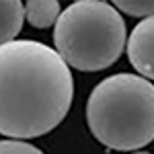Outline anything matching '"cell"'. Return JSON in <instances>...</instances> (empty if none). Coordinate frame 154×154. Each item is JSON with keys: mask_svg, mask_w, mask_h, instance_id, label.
Here are the masks:
<instances>
[{"mask_svg": "<svg viewBox=\"0 0 154 154\" xmlns=\"http://www.w3.org/2000/svg\"><path fill=\"white\" fill-rule=\"evenodd\" d=\"M74 99L70 66L33 39L0 45V134L33 140L56 130Z\"/></svg>", "mask_w": 154, "mask_h": 154, "instance_id": "6da1fadb", "label": "cell"}, {"mask_svg": "<svg viewBox=\"0 0 154 154\" xmlns=\"http://www.w3.org/2000/svg\"><path fill=\"white\" fill-rule=\"evenodd\" d=\"M86 123L105 148L138 152L154 142V84L130 72L101 80L86 101Z\"/></svg>", "mask_w": 154, "mask_h": 154, "instance_id": "7a4b0ae2", "label": "cell"}, {"mask_svg": "<svg viewBox=\"0 0 154 154\" xmlns=\"http://www.w3.org/2000/svg\"><path fill=\"white\" fill-rule=\"evenodd\" d=\"M54 45L60 58L76 70H105L121 58L128 45L125 21L111 2H72L56 23Z\"/></svg>", "mask_w": 154, "mask_h": 154, "instance_id": "3957f363", "label": "cell"}, {"mask_svg": "<svg viewBox=\"0 0 154 154\" xmlns=\"http://www.w3.org/2000/svg\"><path fill=\"white\" fill-rule=\"evenodd\" d=\"M125 49L138 76L154 80V17L140 21L131 29Z\"/></svg>", "mask_w": 154, "mask_h": 154, "instance_id": "277c9868", "label": "cell"}, {"mask_svg": "<svg viewBox=\"0 0 154 154\" xmlns=\"http://www.w3.org/2000/svg\"><path fill=\"white\" fill-rule=\"evenodd\" d=\"M25 4L19 0H0V45L17 41L23 29Z\"/></svg>", "mask_w": 154, "mask_h": 154, "instance_id": "5b68a950", "label": "cell"}, {"mask_svg": "<svg viewBox=\"0 0 154 154\" xmlns=\"http://www.w3.org/2000/svg\"><path fill=\"white\" fill-rule=\"evenodd\" d=\"M62 6L58 0H29L25 2V19L35 29H48L58 23Z\"/></svg>", "mask_w": 154, "mask_h": 154, "instance_id": "8992f818", "label": "cell"}, {"mask_svg": "<svg viewBox=\"0 0 154 154\" xmlns=\"http://www.w3.org/2000/svg\"><path fill=\"white\" fill-rule=\"evenodd\" d=\"M113 6L130 17H140V19L154 17V0H115Z\"/></svg>", "mask_w": 154, "mask_h": 154, "instance_id": "52a82bcc", "label": "cell"}, {"mask_svg": "<svg viewBox=\"0 0 154 154\" xmlns=\"http://www.w3.org/2000/svg\"><path fill=\"white\" fill-rule=\"evenodd\" d=\"M0 154H45L23 140H0Z\"/></svg>", "mask_w": 154, "mask_h": 154, "instance_id": "ba28073f", "label": "cell"}, {"mask_svg": "<svg viewBox=\"0 0 154 154\" xmlns=\"http://www.w3.org/2000/svg\"><path fill=\"white\" fill-rule=\"evenodd\" d=\"M131 154H150V152H146V150H138V152H131Z\"/></svg>", "mask_w": 154, "mask_h": 154, "instance_id": "9c48e42d", "label": "cell"}]
</instances>
